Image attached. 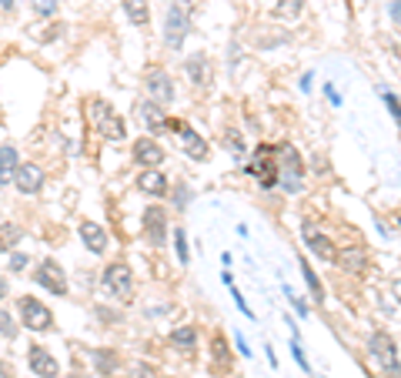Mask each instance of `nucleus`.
Returning <instances> with one entry per match:
<instances>
[{
  "label": "nucleus",
  "instance_id": "obj_1",
  "mask_svg": "<svg viewBox=\"0 0 401 378\" xmlns=\"http://www.w3.org/2000/svg\"><path fill=\"white\" fill-rule=\"evenodd\" d=\"M194 10L198 4L194 0H170L168 14H164V44L170 50H181L191 34V24H194Z\"/></svg>",
  "mask_w": 401,
  "mask_h": 378
},
{
  "label": "nucleus",
  "instance_id": "obj_2",
  "mask_svg": "<svg viewBox=\"0 0 401 378\" xmlns=\"http://www.w3.org/2000/svg\"><path fill=\"white\" fill-rule=\"evenodd\" d=\"M87 118H91L94 131L104 137V141H124L127 137V124L104 97H91L87 101Z\"/></svg>",
  "mask_w": 401,
  "mask_h": 378
},
{
  "label": "nucleus",
  "instance_id": "obj_3",
  "mask_svg": "<svg viewBox=\"0 0 401 378\" xmlns=\"http://www.w3.org/2000/svg\"><path fill=\"white\" fill-rule=\"evenodd\" d=\"M245 171L261 184L264 191L278 188V178H281V167H278V148L275 144H258L254 148V158L245 164Z\"/></svg>",
  "mask_w": 401,
  "mask_h": 378
},
{
  "label": "nucleus",
  "instance_id": "obj_4",
  "mask_svg": "<svg viewBox=\"0 0 401 378\" xmlns=\"http://www.w3.org/2000/svg\"><path fill=\"white\" fill-rule=\"evenodd\" d=\"M278 167H281V178L278 184L288 191V195H298L305 188V158L298 154L294 144H278Z\"/></svg>",
  "mask_w": 401,
  "mask_h": 378
},
{
  "label": "nucleus",
  "instance_id": "obj_5",
  "mask_svg": "<svg viewBox=\"0 0 401 378\" xmlns=\"http://www.w3.org/2000/svg\"><path fill=\"white\" fill-rule=\"evenodd\" d=\"M368 351H371V358L381 365V372H385L388 378H401L398 345H395V338H391V335H388V332H371Z\"/></svg>",
  "mask_w": 401,
  "mask_h": 378
},
{
  "label": "nucleus",
  "instance_id": "obj_6",
  "mask_svg": "<svg viewBox=\"0 0 401 378\" xmlns=\"http://www.w3.org/2000/svg\"><path fill=\"white\" fill-rule=\"evenodd\" d=\"M17 312H20L24 328H31V332H50L54 328V312L41 298H34V295H20L17 298Z\"/></svg>",
  "mask_w": 401,
  "mask_h": 378
},
{
  "label": "nucleus",
  "instance_id": "obj_7",
  "mask_svg": "<svg viewBox=\"0 0 401 378\" xmlns=\"http://www.w3.org/2000/svg\"><path fill=\"white\" fill-rule=\"evenodd\" d=\"M104 288H108L110 298L131 302V298H134V272H131V265L110 261L108 268H104Z\"/></svg>",
  "mask_w": 401,
  "mask_h": 378
},
{
  "label": "nucleus",
  "instance_id": "obj_8",
  "mask_svg": "<svg viewBox=\"0 0 401 378\" xmlns=\"http://www.w3.org/2000/svg\"><path fill=\"white\" fill-rule=\"evenodd\" d=\"M168 131H177V141H181V151L191 158V161H207L211 158V144L204 141V137L191 127V124L177 121V118H168V124H164Z\"/></svg>",
  "mask_w": 401,
  "mask_h": 378
},
{
  "label": "nucleus",
  "instance_id": "obj_9",
  "mask_svg": "<svg viewBox=\"0 0 401 378\" xmlns=\"http://www.w3.org/2000/svg\"><path fill=\"white\" fill-rule=\"evenodd\" d=\"M34 281L44 288L47 295L67 298V272H64V268L57 265V261H54V258H44V261L37 265V272H34Z\"/></svg>",
  "mask_w": 401,
  "mask_h": 378
},
{
  "label": "nucleus",
  "instance_id": "obj_10",
  "mask_svg": "<svg viewBox=\"0 0 401 378\" xmlns=\"http://www.w3.org/2000/svg\"><path fill=\"white\" fill-rule=\"evenodd\" d=\"M140 225H144V238H147V244H154V248L168 244L170 221H168V211H164L161 204L144 208V214H140Z\"/></svg>",
  "mask_w": 401,
  "mask_h": 378
},
{
  "label": "nucleus",
  "instance_id": "obj_11",
  "mask_svg": "<svg viewBox=\"0 0 401 378\" xmlns=\"http://www.w3.org/2000/svg\"><path fill=\"white\" fill-rule=\"evenodd\" d=\"M144 88H147V97H154L157 104H174V80L164 67H147Z\"/></svg>",
  "mask_w": 401,
  "mask_h": 378
},
{
  "label": "nucleus",
  "instance_id": "obj_12",
  "mask_svg": "<svg viewBox=\"0 0 401 378\" xmlns=\"http://www.w3.org/2000/svg\"><path fill=\"white\" fill-rule=\"evenodd\" d=\"M184 74L187 80L194 84V88H211V80H214V71H211V57L204 54V50H198V54H187L184 61Z\"/></svg>",
  "mask_w": 401,
  "mask_h": 378
},
{
  "label": "nucleus",
  "instance_id": "obj_13",
  "mask_svg": "<svg viewBox=\"0 0 401 378\" xmlns=\"http://www.w3.org/2000/svg\"><path fill=\"white\" fill-rule=\"evenodd\" d=\"M27 365H31V372L37 378H61V365H57V358L44 345L27 348Z\"/></svg>",
  "mask_w": 401,
  "mask_h": 378
},
{
  "label": "nucleus",
  "instance_id": "obj_14",
  "mask_svg": "<svg viewBox=\"0 0 401 378\" xmlns=\"http://www.w3.org/2000/svg\"><path fill=\"white\" fill-rule=\"evenodd\" d=\"M131 158H134V164H140L144 171H147V167H161L164 148L157 144L154 137H138V141L131 144Z\"/></svg>",
  "mask_w": 401,
  "mask_h": 378
},
{
  "label": "nucleus",
  "instance_id": "obj_15",
  "mask_svg": "<svg viewBox=\"0 0 401 378\" xmlns=\"http://www.w3.org/2000/svg\"><path fill=\"white\" fill-rule=\"evenodd\" d=\"M14 188L20 195H37V191L44 188V171H41V164L20 161V164H17V174H14Z\"/></svg>",
  "mask_w": 401,
  "mask_h": 378
},
{
  "label": "nucleus",
  "instance_id": "obj_16",
  "mask_svg": "<svg viewBox=\"0 0 401 378\" xmlns=\"http://www.w3.org/2000/svg\"><path fill=\"white\" fill-rule=\"evenodd\" d=\"M305 244H308L311 255H318L321 261H335V255H338L335 241H331L328 234H321V231H314L311 225H305Z\"/></svg>",
  "mask_w": 401,
  "mask_h": 378
},
{
  "label": "nucleus",
  "instance_id": "obj_17",
  "mask_svg": "<svg viewBox=\"0 0 401 378\" xmlns=\"http://www.w3.org/2000/svg\"><path fill=\"white\" fill-rule=\"evenodd\" d=\"M80 241H84V248L87 251H94V255H104L108 251V231L97 225V221H80Z\"/></svg>",
  "mask_w": 401,
  "mask_h": 378
},
{
  "label": "nucleus",
  "instance_id": "obj_18",
  "mask_svg": "<svg viewBox=\"0 0 401 378\" xmlns=\"http://www.w3.org/2000/svg\"><path fill=\"white\" fill-rule=\"evenodd\" d=\"M138 118H140V124H144L147 131H161V127L168 124V114H164V107L157 104L154 97L140 101V104H138Z\"/></svg>",
  "mask_w": 401,
  "mask_h": 378
},
{
  "label": "nucleus",
  "instance_id": "obj_19",
  "mask_svg": "<svg viewBox=\"0 0 401 378\" xmlns=\"http://www.w3.org/2000/svg\"><path fill=\"white\" fill-rule=\"evenodd\" d=\"M168 188H170L168 178H164V174H161L157 167H147V171H144V174L138 178V191H140V195L164 197V195H168Z\"/></svg>",
  "mask_w": 401,
  "mask_h": 378
},
{
  "label": "nucleus",
  "instance_id": "obj_20",
  "mask_svg": "<svg viewBox=\"0 0 401 378\" xmlns=\"http://www.w3.org/2000/svg\"><path fill=\"white\" fill-rule=\"evenodd\" d=\"M335 261H338V268H344L348 274H358V272H365V265H368V255H365V248L351 244V248H338Z\"/></svg>",
  "mask_w": 401,
  "mask_h": 378
},
{
  "label": "nucleus",
  "instance_id": "obj_21",
  "mask_svg": "<svg viewBox=\"0 0 401 378\" xmlns=\"http://www.w3.org/2000/svg\"><path fill=\"white\" fill-rule=\"evenodd\" d=\"M17 164H20V154H17L14 144H0V188L14 184Z\"/></svg>",
  "mask_w": 401,
  "mask_h": 378
},
{
  "label": "nucleus",
  "instance_id": "obj_22",
  "mask_svg": "<svg viewBox=\"0 0 401 378\" xmlns=\"http://www.w3.org/2000/svg\"><path fill=\"white\" fill-rule=\"evenodd\" d=\"M121 7L134 27H147L151 24V4L147 0H121Z\"/></svg>",
  "mask_w": 401,
  "mask_h": 378
},
{
  "label": "nucleus",
  "instance_id": "obj_23",
  "mask_svg": "<svg viewBox=\"0 0 401 378\" xmlns=\"http://www.w3.org/2000/svg\"><path fill=\"white\" fill-rule=\"evenodd\" d=\"M20 241H24V227L14 221H3L0 225V251H14Z\"/></svg>",
  "mask_w": 401,
  "mask_h": 378
},
{
  "label": "nucleus",
  "instance_id": "obj_24",
  "mask_svg": "<svg viewBox=\"0 0 401 378\" xmlns=\"http://www.w3.org/2000/svg\"><path fill=\"white\" fill-rule=\"evenodd\" d=\"M170 345L184 348V351L198 348V328H194V325H181V328H174V332H170Z\"/></svg>",
  "mask_w": 401,
  "mask_h": 378
},
{
  "label": "nucleus",
  "instance_id": "obj_25",
  "mask_svg": "<svg viewBox=\"0 0 401 378\" xmlns=\"http://www.w3.org/2000/svg\"><path fill=\"white\" fill-rule=\"evenodd\" d=\"M301 278H305V285L311 288V298H314V302L321 304L324 298H328V295H324V285H321V278L314 274V268H311V265L305 261V258H301Z\"/></svg>",
  "mask_w": 401,
  "mask_h": 378
},
{
  "label": "nucleus",
  "instance_id": "obj_26",
  "mask_svg": "<svg viewBox=\"0 0 401 378\" xmlns=\"http://www.w3.org/2000/svg\"><path fill=\"white\" fill-rule=\"evenodd\" d=\"M301 10H305V0H278L275 4V17H281V20H294V17H301Z\"/></svg>",
  "mask_w": 401,
  "mask_h": 378
},
{
  "label": "nucleus",
  "instance_id": "obj_27",
  "mask_svg": "<svg viewBox=\"0 0 401 378\" xmlns=\"http://www.w3.org/2000/svg\"><path fill=\"white\" fill-rule=\"evenodd\" d=\"M0 335H3V338H17V335H20V325L14 321V315H10L7 308H0Z\"/></svg>",
  "mask_w": 401,
  "mask_h": 378
},
{
  "label": "nucleus",
  "instance_id": "obj_28",
  "mask_svg": "<svg viewBox=\"0 0 401 378\" xmlns=\"http://www.w3.org/2000/svg\"><path fill=\"white\" fill-rule=\"evenodd\" d=\"M174 251H177V261H181V265H187V261H191V255H187V234H184V227H174Z\"/></svg>",
  "mask_w": 401,
  "mask_h": 378
},
{
  "label": "nucleus",
  "instance_id": "obj_29",
  "mask_svg": "<svg viewBox=\"0 0 401 378\" xmlns=\"http://www.w3.org/2000/svg\"><path fill=\"white\" fill-rule=\"evenodd\" d=\"M31 7L37 17H54L61 10V0H31Z\"/></svg>",
  "mask_w": 401,
  "mask_h": 378
},
{
  "label": "nucleus",
  "instance_id": "obj_30",
  "mask_svg": "<svg viewBox=\"0 0 401 378\" xmlns=\"http://www.w3.org/2000/svg\"><path fill=\"white\" fill-rule=\"evenodd\" d=\"M381 101H385L388 114L395 118V124H398V131H401V101H398V94H391V91H381Z\"/></svg>",
  "mask_w": 401,
  "mask_h": 378
},
{
  "label": "nucleus",
  "instance_id": "obj_31",
  "mask_svg": "<svg viewBox=\"0 0 401 378\" xmlns=\"http://www.w3.org/2000/svg\"><path fill=\"white\" fill-rule=\"evenodd\" d=\"M224 148H231L238 158L245 154V137H241V131L238 127H231V131H224Z\"/></svg>",
  "mask_w": 401,
  "mask_h": 378
},
{
  "label": "nucleus",
  "instance_id": "obj_32",
  "mask_svg": "<svg viewBox=\"0 0 401 378\" xmlns=\"http://www.w3.org/2000/svg\"><path fill=\"white\" fill-rule=\"evenodd\" d=\"M291 355H294V362L301 365V372H308V375H311V365H308V358H305V351H301V345H298V338L291 342Z\"/></svg>",
  "mask_w": 401,
  "mask_h": 378
},
{
  "label": "nucleus",
  "instance_id": "obj_33",
  "mask_svg": "<svg viewBox=\"0 0 401 378\" xmlns=\"http://www.w3.org/2000/svg\"><path fill=\"white\" fill-rule=\"evenodd\" d=\"M27 265H31V258L24 255V251H10V268H14V272H24Z\"/></svg>",
  "mask_w": 401,
  "mask_h": 378
},
{
  "label": "nucleus",
  "instance_id": "obj_34",
  "mask_svg": "<svg viewBox=\"0 0 401 378\" xmlns=\"http://www.w3.org/2000/svg\"><path fill=\"white\" fill-rule=\"evenodd\" d=\"M284 295H288V302H291L294 308H298V315H301V318H308V302H301V298L294 295L291 288H284Z\"/></svg>",
  "mask_w": 401,
  "mask_h": 378
},
{
  "label": "nucleus",
  "instance_id": "obj_35",
  "mask_svg": "<svg viewBox=\"0 0 401 378\" xmlns=\"http://www.w3.org/2000/svg\"><path fill=\"white\" fill-rule=\"evenodd\" d=\"M214 355H217V362H231V351L224 348V338H221V335L214 338Z\"/></svg>",
  "mask_w": 401,
  "mask_h": 378
},
{
  "label": "nucleus",
  "instance_id": "obj_36",
  "mask_svg": "<svg viewBox=\"0 0 401 378\" xmlns=\"http://www.w3.org/2000/svg\"><path fill=\"white\" fill-rule=\"evenodd\" d=\"M388 17L401 27V0H388Z\"/></svg>",
  "mask_w": 401,
  "mask_h": 378
},
{
  "label": "nucleus",
  "instance_id": "obj_37",
  "mask_svg": "<svg viewBox=\"0 0 401 378\" xmlns=\"http://www.w3.org/2000/svg\"><path fill=\"white\" fill-rule=\"evenodd\" d=\"M324 94H328V97H331V104H335V107L341 104V94L335 91V88H331V84H328V88H324Z\"/></svg>",
  "mask_w": 401,
  "mask_h": 378
},
{
  "label": "nucleus",
  "instance_id": "obj_38",
  "mask_svg": "<svg viewBox=\"0 0 401 378\" xmlns=\"http://www.w3.org/2000/svg\"><path fill=\"white\" fill-rule=\"evenodd\" d=\"M7 295H10V285H7V278H3V274H0V302H3V298H7Z\"/></svg>",
  "mask_w": 401,
  "mask_h": 378
},
{
  "label": "nucleus",
  "instance_id": "obj_39",
  "mask_svg": "<svg viewBox=\"0 0 401 378\" xmlns=\"http://www.w3.org/2000/svg\"><path fill=\"white\" fill-rule=\"evenodd\" d=\"M17 4H20V0H0V10L10 14V10H17Z\"/></svg>",
  "mask_w": 401,
  "mask_h": 378
},
{
  "label": "nucleus",
  "instance_id": "obj_40",
  "mask_svg": "<svg viewBox=\"0 0 401 378\" xmlns=\"http://www.w3.org/2000/svg\"><path fill=\"white\" fill-rule=\"evenodd\" d=\"M234 342H238V348H241V355H251V348H247V342H245V338H241V335H238Z\"/></svg>",
  "mask_w": 401,
  "mask_h": 378
},
{
  "label": "nucleus",
  "instance_id": "obj_41",
  "mask_svg": "<svg viewBox=\"0 0 401 378\" xmlns=\"http://www.w3.org/2000/svg\"><path fill=\"white\" fill-rule=\"evenodd\" d=\"M311 80H314V77H311V74H305V77H301V91H311Z\"/></svg>",
  "mask_w": 401,
  "mask_h": 378
},
{
  "label": "nucleus",
  "instance_id": "obj_42",
  "mask_svg": "<svg viewBox=\"0 0 401 378\" xmlns=\"http://www.w3.org/2000/svg\"><path fill=\"white\" fill-rule=\"evenodd\" d=\"M0 378H14V372H10V368H7L3 362H0Z\"/></svg>",
  "mask_w": 401,
  "mask_h": 378
},
{
  "label": "nucleus",
  "instance_id": "obj_43",
  "mask_svg": "<svg viewBox=\"0 0 401 378\" xmlns=\"http://www.w3.org/2000/svg\"><path fill=\"white\" fill-rule=\"evenodd\" d=\"M67 378H84V375H78V372H74V375H67Z\"/></svg>",
  "mask_w": 401,
  "mask_h": 378
}]
</instances>
